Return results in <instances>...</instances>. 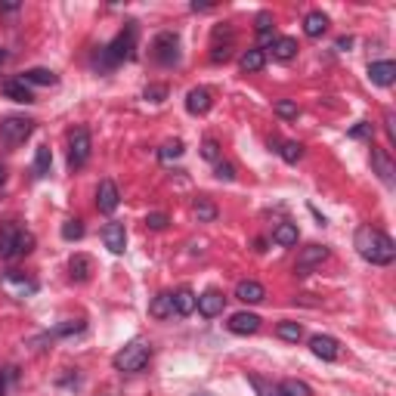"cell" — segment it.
Returning a JSON list of instances; mask_svg holds the SVG:
<instances>
[{"instance_id": "d6a6232c", "label": "cell", "mask_w": 396, "mask_h": 396, "mask_svg": "<svg viewBox=\"0 0 396 396\" xmlns=\"http://www.w3.org/2000/svg\"><path fill=\"white\" fill-rule=\"evenodd\" d=\"M62 239H66V242L84 239V223L81 220H66V223H62Z\"/></svg>"}, {"instance_id": "1f68e13d", "label": "cell", "mask_w": 396, "mask_h": 396, "mask_svg": "<svg viewBox=\"0 0 396 396\" xmlns=\"http://www.w3.org/2000/svg\"><path fill=\"white\" fill-rule=\"evenodd\" d=\"M50 164H53V155H50L47 146H41L38 152H34V174H38V177H47V174H50Z\"/></svg>"}, {"instance_id": "e575fe53", "label": "cell", "mask_w": 396, "mask_h": 396, "mask_svg": "<svg viewBox=\"0 0 396 396\" xmlns=\"http://www.w3.org/2000/svg\"><path fill=\"white\" fill-rule=\"evenodd\" d=\"M248 381H251V387L257 390V396H282V390L272 387L270 381H263V378H248Z\"/></svg>"}, {"instance_id": "3957f363", "label": "cell", "mask_w": 396, "mask_h": 396, "mask_svg": "<svg viewBox=\"0 0 396 396\" xmlns=\"http://www.w3.org/2000/svg\"><path fill=\"white\" fill-rule=\"evenodd\" d=\"M133 50H136V25H127L109 47H103V53H99V62H103L105 68H112V66H118V62L131 59Z\"/></svg>"}, {"instance_id": "f6af8a7d", "label": "cell", "mask_w": 396, "mask_h": 396, "mask_svg": "<svg viewBox=\"0 0 396 396\" xmlns=\"http://www.w3.org/2000/svg\"><path fill=\"white\" fill-rule=\"evenodd\" d=\"M353 47V38H337V50H350Z\"/></svg>"}, {"instance_id": "9c48e42d", "label": "cell", "mask_w": 396, "mask_h": 396, "mask_svg": "<svg viewBox=\"0 0 396 396\" xmlns=\"http://www.w3.org/2000/svg\"><path fill=\"white\" fill-rule=\"evenodd\" d=\"M118 205H121L118 186H115L112 179H103V183H99V189H96V207L103 214H115V211H118Z\"/></svg>"}, {"instance_id": "52a82bcc", "label": "cell", "mask_w": 396, "mask_h": 396, "mask_svg": "<svg viewBox=\"0 0 396 396\" xmlns=\"http://www.w3.org/2000/svg\"><path fill=\"white\" fill-rule=\"evenodd\" d=\"M90 158V131L87 127H78L68 136V164L71 168H84Z\"/></svg>"}, {"instance_id": "5bb4252c", "label": "cell", "mask_w": 396, "mask_h": 396, "mask_svg": "<svg viewBox=\"0 0 396 396\" xmlns=\"http://www.w3.org/2000/svg\"><path fill=\"white\" fill-rule=\"evenodd\" d=\"M103 242H105V248H109L112 254H124V248H127L124 223H109V226L103 229Z\"/></svg>"}, {"instance_id": "ac0fdd59", "label": "cell", "mask_w": 396, "mask_h": 396, "mask_svg": "<svg viewBox=\"0 0 396 396\" xmlns=\"http://www.w3.org/2000/svg\"><path fill=\"white\" fill-rule=\"evenodd\" d=\"M235 298H239L242 304H261L266 298V288L261 282H254V279H244V282L235 285Z\"/></svg>"}, {"instance_id": "d590c367", "label": "cell", "mask_w": 396, "mask_h": 396, "mask_svg": "<svg viewBox=\"0 0 396 396\" xmlns=\"http://www.w3.org/2000/svg\"><path fill=\"white\" fill-rule=\"evenodd\" d=\"M276 115H279V118H285V121L298 118V103H291V99H279V103H276Z\"/></svg>"}, {"instance_id": "f546056e", "label": "cell", "mask_w": 396, "mask_h": 396, "mask_svg": "<svg viewBox=\"0 0 396 396\" xmlns=\"http://www.w3.org/2000/svg\"><path fill=\"white\" fill-rule=\"evenodd\" d=\"M279 390H282V396H313V390H309L307 381H298V378H288L279 384Z\"/></svg>"}, {"instance_id": "8fae6325", "label": "cell", "mask_w": 396, "mask_h": 396, "mask_svg": "<svg viewBox=\"0 0 396 396\" xmlns=\"http://www.w3.org/2000/svg\"><path fill=\"white\" fill-rule=\"evenodd\" d=\"M3 288L13 294V298H25V294H34V291H38V282H34V279H25L22 272L10 270V272L3 276Z\"/></svg>"}, {"instance_id": "8992f818", "label": "cell", "mask_w": 396, "mask_h": 396, "mask_svg": "<svg viewBox=\"0 0 396 396\" xmlns=\"http://www.w3.org/2000/svg\"><path fill=\"white\" fill-rule=\"evenodd\" d=\"M152 56L158 66H177L179 62V38L177 31H161L152 44Z\"/></svg>"}, {"instance_id": "44dd1931", "label": "cell", "mask_w": 396, "mask_h": 396, "mask_svg": "<svg viewBox=\"0 0 396 396\" xmlns=\"http://www.w3.org/2000/svg\"><path fill=\"white\" fill-rule=\"evenodd\" d=\"M272 59H279V62H291L294 56H298V41L294 38H279V41H272Z\"/></svg>"}, {"instance_id": "9a60e30c", "label": "cell", "mask_w": 396, "mask_h": 396, "mask_svg": "<svg viewBox=\"0 0 396 396\" xmlns=\"http://www.w3.org/2000/svg\"><path fill=\"white\" fill-rule=\"evenodd\" d=\"M223 307H226V298H223L220 291H205V294H198V307H196V309H198L201 316H207V319L220 316Z\"/></svg>"}, {"instance_id": "f1b7e54d", "label": "cell", "mask_w": 396, "mask_h": 396, "mask_svg": "<svg viewBox=\"0 0 396 396\" xmlns=\"http://www.w3.org/2000/svg\"><path fill=\"white\" fill-rule=\"evenodd\" d=\"M276 152L282 155V161H288V164H298L300 158H304V146H300L298 140H288V142H279Z\"/></svg>"}, {"instance_id": "ffe728a7", "label": "cell", "mask_w": 396, "mask_h": 396, "mask_svg": "<svg viewBox=\"0 0 396 396\" xmlns=\"http://www.w3.org/2000/svg\"><path fill=\"white\" fill-rule=\"evenodd\" d=\"M304 31H307V38H322V34L328 31V16H325L322 10L307 13V19H304Z\"/></svg>"}, {"instance_id": "4316f807", "label": "cell", "mask_w": 396, "mask_h": 396, "mask_svg": "<svg viewBox=\"0 0 396 396\" xmlns=\"http://www.w3.org/2000/svg\"><path fill=\"white\" fill-rule=\"evenodd\" d=\"M192 214L198 217V223H214L217 220V205H214L211 198H196V205H192Z\"/></svg>"}, {"instance_id": "7c38bea8", "label": "cell", "mask_w": 396, "mask_h": 396, "mask_svg": "<svg viewBox=\"0 0 396 396\" xmlns=\"http://www.w3.org/2000/svg\"><path fill=\"white\" fill-rule=\"evenodd\" d=\"M309 350H313V356L325 359V362H335V359L341 356V344L331 335H316L313 341H309Z\"/></svg>"}, {"instance_id": "603a6c76", "label": "cell", "mask_w": 396, "mask_h": 396, "mask_svg": "<svg viewBox=\"0 0 396 396\" xmlns=\"http://www.w3.org/2000/svg\"><path fill=\"white\" fill-rule=\"evenodd\" d=\"M90 270H93V261H90L87 254H75L68 261V272H71V279H75V282H87Z\"/></svg>"}, {"instance_id": "ab89813d", "label": "cell", "mask_w": 396, "mask_h": 396, "mask_svg": "<svg viewBox=\"0 0 396 396\" xmlns=\"http://www.w3.org/2000/svg\"><path fill=\"white\" fill-rule=\"evenodd\" d=\"M201 158H207V161L217 164L220 161V146L214 140H205V142H201Z\"/></svg>"}, {"instance_id": "30bf717a", "label": "cell", "mask_w": 396, "mask_h": 396, "mask_svg": "<svg viewBox=\"0 0 396 396\" xmlns=\"http://www.w3.org/2000/svg\"><path fill=\"white\" fill-rule=\"evenodd\" d=\"M372 168H374V174H378L381 183H384V186H393L396 168H393L390 155H387L384 149H374V146H372Z\"/></svg>"}, {"instance_id": "74e56055", "label": "cell", "mask_w": 396, "mask_h": 396, "mask_svg": "<svg viewBox=\"0 0 396 396\" xmlns=\"http://www.w3.org/2000/svg\"><path fill=\"white\" fill-rule=\"evenodd\" d=\"M158 155H161V161H170V158H179V155H183V142H179V140H174V142H164V146H161V152H158Z\"/></svg>"}, {"instance_id": "7dc6e473", "label": "cell", "mask_w": 396, "mask_h": 396, "mask_svg": "<svg viewBox=\"0 0 396 396\" xmlns=\"http://www.w3.org/2000/svg\"><path fill=\"white\" fill-rule=\"evenodd\" d=\"M0 393H3V387H0Z\"/></svg>"}, {"instance_id": "cb8c5ba5", "label": "cell", "mask_w": 396, "mask_h": 396, "mask_svg": "<svg viewBox=\"0 0 396 396\" xmlns=\"http://www.w3.org/2000/svg\"><path fill=\"white\" fill-rule=\"evenodd\" d=\"M19 81H25L28 87H31V84H38V87H53V84H56V71H50V68H28Z\"/></svg>"}, {"instance_id": "6da1fadb", "label": "cell", "mask_w": 396, "mask_h": 396, "mask_svg": "<svg viewBox=\"0 0 396 396\" xmlns=\"http://www.w3.org/2000/svg\"><path fill=\"white\" fill-rule=\"evenodd\" d=\"M353 244H356L359 257L369 261L372 266H390L396 261V244L387 233L374 226H359L356 235H353Z\"/></svg>"}, {"instance_id": "7402d4cb", "label": "cell", "mask_w": 396, "mask_h": 396, "mask_svg": "<svg viewBox=\"0 0 396 396\" xmlns=\"http://www.w3.org/2000/svg\"><path fill=\"white\" fill-rule=\"evenodd\" d=\"M196 307H198V294H192L189 288H179L174 294V313L189 316V313H196Z\"/></svg>"}, {"instance_id": "7bdbcfd3", "label": "cell", "mask_w": 396, "mask_h": 396, "mask_svg": "<svg viewBox=\"0 0 396 396\" xmlns=\"http://www.w3.org/2000/svg\"><path fill=\"white\" fill-rule=\"evenodd\" d=\"M71 331H84V322H68V325H59L56 335H71Z\"/></svg>"}, {"instance_id": "277c9868", "label": "cell", "mask_w": 396, "mask_h": 396, "mask_svg": "<svg viewBox=\"0 0 396 396\" xmlns=\"http://www.w3.org/2000/svg\"><path fill=\"white\" fill-rule=\"evenodd\" d=\"M149 359H152V347L142 341H133V344H127L124 350L115 353L112 365L118 372H142L149 365Z\"/></svg>"}, {"instance_id": "e0dca14e", "label": "cell", "mask_w": 396, "mask_h": 396, "mask_svg": "<svg viewBox=\"0 0 396 396\" xmlns=\"http://www.w3.org/2000/svg\"><path fill=\"white\" fill-rule=\"evenodd\" d=\"M257 328H261V316L248 313V309H244V313H235L233 319H229V331H233V335H254Z\"/></svg>"}, {"instance_id": "b9f144b4", "label": "cell", "mask_w": 396, "mask_h": 396, "mask_svg": "<svg viewBox=\"0 0 396 396\" xmlns=\"http://www.w3.org/2000/svg\"><path fill=\"white\" fill-rule=\"evenodd\" d=\"M168 214H161V211H155V214H149V217H146V226L149 229H164V226H168Z\"/></svg>"}, {"instance_id": "60d3db41", "label": "cell", "mask_w": 396, "mask_h": 396, "mask_svg": "<svg viewBox=\"0 0 396 396\" xmlns=\"http://www.w3.org/2000/svg\"><path fill=\"white\" fill-rule=\"evenodd\" d=\"M214 170H217V179H226V183H233L235 179V168L229 161H217L214 164Z\"/></svg>"}, {"instance_id": "d6986e66", "label": "cell", "mask_w": 396, "mask_h": 396, "mask_svg": "<svg viewBox=\"0 0 396 396\" xmlns=\"http://www.w3.org/2000/svg\"><path fill=\"white\" fill-rule=\"evenodd\" d=\"M369 78H372V84H378V87H390V84L396 81V66H393L390 59L372 62V66H369Z\"/></svg>"}, {"instance_id": "d4e9b609", "label": "cell", "mask_w": 396, "mask_h": 396, "mask_svg": "<svg viewBox=\"0 0 396 396\" xmlns=\"http://www.w3.org/2000/svg\"><path fill=\"white\" fill-rule=\"evenodd\" d=\"M149 313L155 316V319H168V316H174V294H158V298L149 304Z\"/></svg>"}, {"instance_id": "5b68a950", "label": "cell", "mask_w": 396, "mask_h": 396, "mask_svg": "<svg viewBox=\"0 0 396 396\" xmlns=\"http://www.w3.org/2000/svg\"><path fill=\"white\" fill-rule=\"evenodd\" d=\"M34 131V121H28V118H3L0 121V146H6V149H16V146H22V142L31 136Z\"/></svg>"}, {"instance_id": "bcb514c9", "label": "cell", "mask_w": 396, "mask_h": 396, "mask_svg": "<svg viewBox=\"0 0 396 396\" xmlns=\"http://www.w3.org/2000/svg\"><path fill=\"white\" fill-rule=\"evenodd\" d=\"M3 183H6V168L0 164V186H3Z\"/></svg>"}, {"instance_id": "83f0119b", "label": "cell", "mask_w": 396, "mask_h": 396, "mask_svg": "<svg viewBox=\"0 0 396 396\" xmlns=\"http://www.w3.org/2000/svg\"><path fill=\"white\" fill-rule=\"evenodd\" d=\"M272 242L282 244V248H291V244H298V226H294V223H279L276 233H272Z\"/></svg>"}, {"instance_id": "ee69618b", "label": "cell", "mask_w": 396, "mask_h": 396, "mask_svg": "<svg viewBox=\"0 0 396 396\" xmlns=\"http://www.w3.org/2000/svg\"><path fill=\"white\" fill-rule=\"evenodd\" d=\"M189 10H192V13H207V10H211V3H198V0H192Z\"/></svg>"}, {"instance_id": "4fadbf2b", "label": "cell", "mask_w": 396, "mask_h": 396, "mask_svg": "<svg viewBox=\"0 0 396 396\" xmlns=\"http://www.w3.org/2000/svg\"><path fill=\"white\" fill-rule=\"evenodd\" d=\"M214 105L211 93H207L205 87H192L189 93H186V112L189 115H207Z\"/></svg>"}, {"instance_id": "7a4b0ae2", "label": "cell", "mask_w": 396, "mask_h": 396, "mask_svg": "<svg viewBox=\"0 0 396 396\" xmlns=\"http://www.w3.org/2000/svg\"><path fill=\"white\" fill-rule=\"evenodd\" d=\"M31 251H34V235L19 223H6L0 229V261H13V257L31 254Z\"/></svg>"}, {"instance_id": "ba28073f", "label": "cell", "mask_w": 396, "mask_h": 396, "mask_svg": "<svg viewBox=\"0 0 396 396\" xmlns=\"http://www.w3.org/2000/svg\"><path fill=\"white\" fill-rule=\"evenodd\" d=\"M325 261H328V248H325V244H307V248H300V254H298V272H300V276H307L313 266H319Z\"/></svg>"}, {"instance_id": "836d02e7", "label": "cell", "mask_w": 396, "mask_h": 396, "mask_svg": "<svg viewBox=\"0 0 396 396\" xmlns=\"http://www.w3.org/2000/svg\"><path fill=\"white\" fill-rule=\"evenodd\" d=\"M254 28H257V34H261L263 41H270V31H272V13H257Z\"/></svg>"}, {"instance_id": "f35d334b", "label": "cell", "mask_w": 396, "mask_h": 396, "mask_svg": "<svg viewBox=\"0 0 396 396\" xmlns=\"http://www.w3.org/2000/svg\"><path fill=\"white\" fill-rule=\"evenodd\" d=\"M350 136H353V140H372V136H374V124H369V121H359V124L350 131Z\"/></svg>"}, {"instance_id": "2e32d148", "label": "cell", "mask_w": 396, "mask_h": 396, "mask_svg": "<svg viewBox=\"0 0 396 396\" xmlns=\"http://www.w3.org/2000/svg\"><path fill=\"white\" fill-rule=\"evenodd\" d=\"M3 96L6 99H13V103H34V93H31V87H28L25 81H19V78H10V81H3Z\"/></svg>"}, {"instance_id": "8d00e7d4", "label": "cell", "mask_w": 396, "mask_h": 396, "mask_svg": "<svg viewBox=\"0 0 396 396\" xmlns=\"http://www.w3.org/2000/svg\"><path fill=\"white\" fill-rule=\"evenodd\" d=\"M142 96H146L149 103H164V99H168V87H164V84H149Z\"/></svg>"}, {"instance_id": "484cf974", "label": "cell", "mask_w": 396, "mask_h": 396, "mask_svg": "<svg viewBox=\"0 0 396 396\" xmlns=\"http://www.w3.org/2000/svg\"><path fill=\"white\" fill-rule=\"evenodd\" d=\"M239 66L244 68V71H261L263 66H266V53L261 47H251V50H244L242 53V59H239Z\"/></svg>"}, {"instance_id": "4dcf8cb0", "label": "cell", "mask_w": 396, "mask_h": 396, "mask_svg": "<svg viewBox=\"0 0 396 396\" xmlns=\"http://www.w3.org/2000/svg\"><path fill=\"white\" fill-rule=\"evenodd\" d=\"M276 335L282 337V341H291V344H298L300 337H304V328L298 325V322H279V328H276Z\"/></svg>"}]
</instances>
